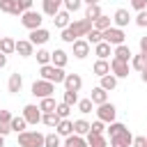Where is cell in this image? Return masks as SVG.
Instances as JSON below:
<instances>
[{
	"instance_id": "56",
	"label": "cell",
	"mask_w": 147,
	"mask_h": 147,
	"mask_svg": "<svg viewBox=\"0 0 147 147\" xmlns=\"http://www.w3.org/2000/svg\"><path fill=\"white\" fill-rule=\"evenodd\" d=\"M0 147H5V136H0Z\"/></svg>"
},
{
	"instance_id": "6",
	"label": "cell",
	"mask_w": 147,
	"mask_h": 147,
	"mask_svg": "<svg viewBox=\"0 0 147 147\" xmlns=\"http://www.w3.org/2000/svg\"><path fill=\"white\" fill-rule=\"evenodd\" d=\"M101 34H103V41H108L110 46H119V44H124V39H126L124 30H122V28H115V25H110V28L103 30Z\"/></svg>"
},
{
	"instance_id": "38",
	"label": "cell",
	"mask_w": 147,
	"mask_h": 147,
	"mask_svg": "<svg viewBox=\"0 0 147 147\" xmlns=\"http://www.w3.org/2000/svg\"><path fill=\"white\" fill-rule=\"evenodd\" d=\"M103 11H101V7L99 5H87V9H85V18H90V21H94V18H99Z\"/></svg>"
},
{
	"instance_id": "33",
	"label": "cell",
	"mask_w": 147,
	"mask_h": 147,
	"mask_svg": "<svg viewBox=\"0 0 147 147\" xmlns=\"http://www.w3.org/2000/svg\"><path fill=\"white\" fill-rule=\"evenodd\" d=\"M129 64L136 69V71H142L145 67H147V57L142 55V53H138V55H131V60H129Z\"/></svg>"
},
{
	"instance_id": "11",
	"label": "cell",
	"mask_w": 147,
	"mask_h": 147,
	"mask_svg": "<svg viewBox=\"0 0 147 147\" xmlns=\"http://www.w3.org/2000/svg\"><path fill=\"white\" fill-rule=\"evenodd\" d=\"M131 142H133V136H131L129 129H124V131H119L117 136L110 138V147H131Z\"/></svg>"
},
{
	"instance_id": "25",
	"label": "cell",
	"mask_w": 147,
	"mask_h": 147,
	"mask_svg": "<svg viewBox=\"0 0 147 147\" xmlns=\"http://www.w3.org/2000/svg\"><path fill=\"white\" fill-rule=\"evenodd\" d=\"M110 25H113V18H110V16H106V14H101L99 18H94V21H92V28H94V30H99V32L108 30Z\"/></svg>"
},
{
	"instance_id": "36",
	"label": "cell",
	"mask_w": 147,
	"mask_h": 147,
	"mask_svg": "<svg viewBox=\"0 0 147 147\" xmlns=\"http://www.w3.org/2000/svg\"><path fill=\"white\" fill-rule=\"evenodd\" d=\"M44 147H62V140L57 133H46L44 136Z\"/></svg>"
},
{
	"instance_id": "47",
	"label": "cell",
	"mask_w": 147,
	"mask_h": 147,
	"mask_svg": "<svg viewBox=\"0 0 147 147\" xmlns=\"http://www.w3.org/2000/svg\"><path fill=\"white\" fill-rule=\"evenodd\" d=\"M131 147H147V140H145V136H133V142H131Z\"/></svg>"
},
{
	"instance_id": "7",
	"label": "cell",
	"mask_w": 147,
	"mask_h": 147,
	"mask_svg": "<svg viewBox=\"0 0 147 147\" xmlns=\"http://www.w3.org/2000/svg\"><path fill=\"white\" fill-rule=\"evenodd\" d=\"M96 117H99L103 124H110V122H115V117H117V108L106 101V103H101V106L96 108Z\"/></svg>"
},
{
	"instance_id": "17",
	"label": "cell",
	"mask_w": 147,
	"mask_h": 147,
	"mask_svg": "<svg viewBox=\"0 0 147 147\" xmlns=\"http://www.w3.org/2000/svg\"><path fill=\"white\" fill-rule=\"evenodd\" d=\"M21 87H23V76L16 71V74H11L9 80H7V92H9V94H18Z\"/></svg>"
},
{
	"instance_id": "45",
	"label": "cell",
	"mask_w": 147,
	"mask_h": 147,
	"mask_svg": "<svg viewBox=\"0 0 147 147\" xmlns=\"http://www.w3.org/2000/svg\"><path fill=\"white\" fill-rule=\"evenodd\" d=\"M90 131H92V133H101V136H103V133H106V126H103V122H101V119H96V122H92V124H90Z\"/></svg>"
},
{
	"instance_id": "20",
	"label": "cell",
	"mask_w": 147,
	"mask_h": 147,
	"mask_svg": "<svg viewBox=\"0 0 147 147\" xmlns=\"http://www.w3.org/2000/svg\"><path fill=\"white\" fill-rule=\"evenodd\" d=\"M67 62H69V55L62 51V48H55V51H51V64H55V67H67Z\"/></svg>"
},
{
	"instance_id": "31",
	"label": "cell",
	"mask_w": 147,
	"mask_h": 147,
	"mask_svg": "<svg viewBox=\"0 0 147 147\" xmlns=\"http://www.w3.org/2000/svg\"><path fill=\"white\" fill-rule=\"evenodd\" d=\"M99 87H103L106 92H113L115 87H117V78L113 76V74H106V76H101V85Z\"/></svg>"
},
{
	"instance_id": "37",
	"label": "cell",
	"mask_w": 147,
	"mask_h": 147,
	"mask_svg": "<svg viewBox=\"0 0 147 147\" xmlns=\"http://www.w3.org/2000/svg\"><path fill=\"white\" fill-rule=\"evenodd\" d=\"M76 106H78V110H80L83 115H87V113H92V110H94V103H92V99H90V96H87V99H78V103H76Z\"/></svg>"
},
{
	"instance_id": "40",
	"label": "cell",
	"mask_w": 147,
	"mask_h": 147,
	"mask_svg": "<svg viewBox=\"0 0 147 147\" xmlns=\"http://www.w3.org/2000/svg\"><path fill=\"white\" fill-rule=\"evenodd\" d=\"M85 39L90 41V46H94V44H99V41H103V34H101L99 30H94V28H92V30H90V32L85 34Z\"/></svg>"
},
{
	"instance_id": "41",
	"label": "cell",
	"mask_w": 147,
	"mask_h": 147,
	"mask_svg": "<svg viewBox=\"0 0 147 147\" xmlns=\"http://www.w3.org/2000/svg\"><path fill=\"white\" fill-rule=\"evenodd\" d=\"M124 129H126V126H124L122 122H110V124H108V129H106V133L113 138V136H117V133H119V131H124Z\"/></svg>"
},
{
	"instance_id": "53",
	"label": "cell",
	"mask_w": 147,
	"mask_h": 147,
	"mask_svg": "<svg viewBox=\"0 0 147 147\" xmlns=\"http://www.w3.org/2000/svg\"><path fill=\"white\" fill-rule=\"evenodd\" d=\"M5 67H7V55L0 53V69H5Z\"/></svg>"
},
{
	"instance_id": "19",
	"label": "cell",
	"mask_w": 147,
	"mask_h": 147,
	"mask_svg": "<svg viewBox=\"0 0 147 147\" xmlns=\"http://www.w3.org/2000/svg\"><path fill=\"white\" fill-rule=\"evenodd\" d=\"M94 55H96L99 60H108V57L113 55V46H110L108 41H99V44H94Z\"/></svg>"
},
{
	"instance_id": "14",
	"label": "cell",
	"mask_w": 147,
	"mask_h": 147,
	"mask_svg": "<svg viewBox=\"0 0 147 147\" xmlns=\"http://www.w3.org/2000/svg\"><path fill=\"white\" fill-rule=\"evenodd\" d=\"M129 23H131V14H129V9L119 7V9L115 11V16H113V25H115V28H122V30H124V28H126Z\"/></svg>"
},
{
	"instance_id": "51",
	"label": "cell",
	"mask_w": 147,
	"mask_h": 147,
	"mask_svg": "<svg viewBox=\"0 0 147 147\" xmlns=\"http://www.w3.org/2000/svg\"><path fill=\"white\" fill-rule=\"evenodd\" d=\"M11 117H14V115H11L9 110H2V108H0V122H11Z\"/></svg>"
},
{
	"instance_id": "55",
	"label": "cell",
	"mask_w": 147,
	"mask_h": 147,
	"mask_svg": "<svg viewBox=\"0 0 147 147\" xmlns=\"http://www.w3.org/2000/svg\"><path fill=\"white\" fill-rule=\"evenodd\" d=\"M85 5H99V0H83Z\"/></svg>"
},
{
	"instance_id": "54",
	"label": "cell",
	"mask_w": 147,
	"mask_h": 147,
	"mask_svg": "<svg viewBox=\"0 0 147 147\" xmlns=\"http://www.w3.org/2000/svg\"><path fill=\"white\" fill-rule=\"evenodd\" d=\"M140 80H142V83H145V85H147V67H145V69H142V71H140Z\"/></svg>"
},
{
	"instance_id": "43",
	"label": "cell",
	"mask_w": 147,
	"mask_h": 147,
	"mask_svg": "<svg viewBox=\"0 0 147 147\" xmlns=\"http://www.w3.org/2000/svg\"><path fill=\"white\" fill-rule=\"evenodd\" d=\"M34 57H37V62H39V64H48V62H51V51H46V48H39Z\"/></svg>"
},
{
	"instance_id": "4",
	"label": "cell",
	"mask_w": 147,
	"mask_h": 147,
	"mask_svg": "<svg viewBox=\"0 0 147 147\" xmlns=\"http://www.w3.org/2000/svg\"><path fill=\"white\" fill-rule=\"evenodd\" d=\"M41 23H44L41 11L28 9V11H23V14H21V25H23V28H28V30H37V28H41Z\"/></svg>"
},
{
	"instance_id": "32",
	"label": "cell",
	"mask_w": 147,
	"mask_h": 147,
	"mask_svg": "<svg viewBox=\"0 0 147 147\" xmlns=\"http://www.w3.org/2000/svg\"><path fill=\"white\" fill-rule=\"evenodd\" d=\"M74 133L76 136H87L90 133V122L87 119H74Z\"/></svg>"
},
{
	"instance_id": "49",
	"label": "cell",
	"mask_w": 147,
	"mask_h": 147,
	"mask_svg": "<svg viewBox=\"0 0 147 147\" xmlns=\"http://www.w3.org/2000/svg\"><path fill=\"white\" fill-rule=\"evenodd\" d=\"M18 2V7H21V11H28V9H32V2L34 0H16Z\"/></svg>"
},
{
	"instance_id": "48",
	"label": "cell",
	"mask_w": 147,
	"mask_h": 147,
	"mask_svg": "<svg viewBox=\"0 0 147 147\" xmlns=\"http://www.w3.org/2000/svg\"><path fill=\"white\" fill-rule=\"evenodd\" d=\"M131 7H133L136 11H142V9L147 7V0H131Z\"/></svg>"
},
{
	"instance_id": "12",
	"label": "cell",
	"mask_w": 147,
	"mask_h": 147,
	"mask_svg": "<svg viewBox=\"0 0 147 147\" xmlns=\"http://www.w3.org/2000/svg\"><path fill=\"white\" fill-rule=\"evenodd\" d=\"M30 41H32V46H44L48 39H51V32L46 30V28H37V30H30V37H28Z\"/></svg>"
},
{
	"instance_id": "2",
	"label": "cell",
	"mask_w": 147,
	"mask_h": 147,
	"mask_svg": "<svg viewBox=\"0 0 147 147\" xmlns=\"http://www.w3.org/2000/svg\"><path fill=\"white\" fill-rule=\"evenodd\" d=\"M39 76H41L44 80H51V83H55V85H57V83H62V80H64V76H67V74H64V69H62V67H55V64H51V62H48V64H41V67H39Z\"/></svg>"
},
{
	"instance_id": "13",
	"label": "cell",
	"mask_w": 147,
	"mask_h": 147,
	"mask_svg": "<svg viewBox=\"0 0 147 147\" xmlns=\"http://www.w3.org/2000/svg\"><path fill=\"white\" fill-rule=\"evenodd\" d=\"M62 85H64V90H69V92H80L83 78H80V74H67L64 80H62Z\"/></svg>"
},
{
	"instance_id": "35",
	"label": "cell",
	"mask_w": 147,
	"mask_h": 147,
	"mask_svg": "<svg viewBox=\"0 0 147 147\" xmlns=\"http://www.w3.org/2000/svg\"><path fill=\"white\" fill-rule=\"evenodd\" d=\"M9 126H11V131H14V133H21V131H25V126H28V122L23 119V115H21V117L16 115V117H11V122H9Z\"/></svg>"
},
{
	"instance_id": "16",
	"label": "cell",
	"mask_w": 147,
	"mask_h": 147,
	"mask_svg": "<svg viewBox=\"0 0 147 147\" xmlns=\"http://www.w3.org/2000/svg\"><path fill=\"white\" fill-rule=\"evenodd\" d=\"M16 53H18L21 57H30V55H34V46H32V41H30V39H18V41H16Z\"/></svg>"
},
{
	"instance_id": "15",
	"label": "cell",
	"mask_w": 147,
	"mask_h": 147,
	"mask_svg": "<svg viewBox=\"0 0 147 147\" xmlns=\"http://www.w3.org/2000/svg\"><path fill=\"white\" fill-rule=\"evenodd\" d=\"M60 9H62V0H41V11H44L46 16L53 18Z\"/></svg>"
},
{
	"instance_id": "42",
	"label": "cell",
	"mask_w": 147,
	"mask_h": 147,
	"mask_svg": "<svg viewBox=\"0 0 147 147\" xmlns=\"http://www.w3.org/2000/svg\"><path fill=\"white\" fill-rule=\"evenodd\" d=\"M62 5H64V9L71 14V11H78V9L83 7V0H62Z\"/></svg>"
},
{
	"instance_id": "52",
	"label": "cell",
	"mask_w": 147,
	"mask_h": 147,
	"mask_svg": "<svg viewBox=\"0 0 147 147\" xmlns=\"http://www.w3.org/2000/svg\"><path fill=\"white\" fill-rule=\"evenodd\" d=\"M140 53L147 57V37H140Z\"/></svg>"
},
{
	"instance_id": "24",
	"label": "cell",
	"mask_w": 147,
	"mask_h": 147,
	"mask_svg": "<svg viewBox=\"0 0 147 147\" xmlns=\"http://www.w3.org/2000/svg\"><path fill=\"white\" fill-rule=\"evenodd\" d=\"M0 53H5V55L16 53V39H11V37H0Z\"/></svg>"
},
{
	"instance_id": "46",
	"label": "cell",
	"mask_w": 147,
	"mask_h": 147,
	"mask_svg": "<svg viewBox=\"0 0 147 147\" xmlns=\"http://www.w3.org/2000/svg\"><path fill=\"white\" fill-rule=\"evenodd\" d=\"M133 21H136V25H138V28H147V11H145V9H142V11H138V16H136Z\"/></svg>"
},
{
	"instance_id": "3",
	"label": "cell",
	"mask_w": 147,
	"mask_h": 147,
	"mask_svg": "<svg viewBox=\"0 0 147 147\" xmlns=\"http://www.w3.org/2000/svg\"><path fill=\"white\" fill-rule=\"evenodd\" d=\"M21 147H44V133L39 131H21L18 133Z\"/></svg>"
},
{
	"instance_id": "58",
	"label": "cell",
	"mask_w": 147,
	"mask_h": 147,
	"mask_svg": "<svg viewBox=\"0 0 147 147\" xmlns=\"http://www.w3.org/2000/svg\"><path fill=\"white\" fill-rule=\"evenodd\" d=\"M145 11H147V7H145Z\"/></svg>"
},
{
	"instance_id": "21",
	"label": "cell",
	"mask_w": 147,
	"mask_h": 147,
	"mask_svg": "<svg viewBox=\"0 0 147 147\" xmlns=\"http://www.w3.org/2000/svg\"><path fill=\"white\" fill-rule=\"evenodd\" d=\"M0 11H5V14H11V16H21V14H23L16 0H0Z\"/></svg>"
},
{
	"instance_id": "59",
	"label": "cell",
	"mask_w": 147,
	"mask_h": 147,
	"mask_svg": "<svg viewBox=\"0 0 147 147\" xmlns=\"http://www.w3.org/2000/svg\"><path fill=\"white\" fill-rule=\"evenodd\" d=\"M0 37H2V34H0Z\"/></svg>"
},
{
	"instance_id": "26",
	"label": "cell",
	"mask_w": 147,
	"mask_h": 147,
	"mask_svg": "<svg viewBox=\"0 0 147 147\" xmlns=\"http://www.w3.org/2000/svg\"><path fill=\"white\" fill-rule=\"evenodd\" d=\"M90 99H92V103H94V106H101V103H106V101H108V92H106L103 87H94V90H92V94H90Z\"/></svg>"
},
{
	"instance_id": "18",
	"label": "cell",
	"mask_w": 147,
	"mask_h": 147,
	"mask_svg": "<svg viewBox=\"0 0 147 147\" xmlns=\"http://www.w3.org/2000/svg\"><path fill=\"white\" fill-rule=\"evenodd\" d=\"M55 133H57L60 138H67V136H71V133H74V122H71L69 117L60 119V122H57V126H55Z\"/></svg>"
},
{
	"instance_id": "44",
	"label": "cell",
	"mask_w": 147,
	"mask_h": 147,
	"mask_svg": "<svg viewBox=\"0 0 147 147\" xmlns=\"http://www.w3.org/2000/svg\"><path fill=\"white\" fill-rule=\"evenodd\" d=\"M55 113L64 119V117H69V113H71V106H67V103H57L55 106Z\"/></svg>"
},
{
	"instance_id": "50",
	"label": "cell",
	"mask_w": 147,
	"mask_h": 147,
	"mask_svg": "<svg viewBox=\"0 0 147 147\" xmlns=\"http://www.w3.org/2000/svg\"><path fill=\"white\" fill-rule=\"evenodd\" d=\"M9 133H11L9 122H0V136H9Z\"/></svg>"
},
{
	"instance_id": "5",
	"label": "cell",
	"mask_w": 147,
	"mask_h": 147,
	"mask_svg": "<svg viewBox=\"0 0 147 147\" xmlns=\"http://www.w3.org/2000/svg\"><path fill=\"white\" fill-rule=\"evenodd\" d=\"M53 92H55V83H51V80L39 78V80H34V83H32V96H37V99L53 96Z\"/></svg>"
},
{
	"instance_id": "1",
	"label": "cell",
	"mask_w": 147,
	"mask_h": 147,
	"mask_svg": "<svg viewBox=\"0 0 147 147\" xmlns=\"http://www.w3.org/2000/svg\"><path fill=\"white\" fill-rule=\"evenodd\" d=\"M90 30H92V21H90V18H78V21H71V23L62 30L60 39H62V41H67V44H74L76 39L85 37Z\"/></svg>"
},
{
	"instance_id": "30",
	"label": "cell",
	"mask_w": 147,
	"mask_h": 147,
	"mask_svg": "<svg viewBox=\"0 0 147 147\" xmlns=\"http://www.w3.org/2000/svg\"><path fill=\"white\" fill-rule=\"evenodd\" d=\"M60 119H62V117H60L55 110H53V113H41V124H46V126H51V129H55Z\"/></svg>"
},
{
	"instance_id": "8",
	"label": "cell",
	"mask_w": 147,
	"mask_h": 147,
	"mask_svg": "<svg viewBox=\"0 0 147 147\" xmlns=\"http://www.w3.org/2000/svg\"><path fill=\"white\" fill-rule=\"evenodd\" d=\"M23 119H25L28 124H39V122H41V110H39V106L25 103V106H23Z\"/></svg>"
},
{
	"instance_id": "22",
	"label": "cell",
	"mask_w": 147,
	"mask_h": 147,
	"mask_svg": "<svg viewBox=\"0 0 147 147\" xmlns=\"http://www.w3.org/2000/svg\"><path fill=\"white\" fill-rule=\"evenodd\" d=\"M53 23H55V28H60V30H64L69 23H71V14L67 11V9H60L55 16H53Z\"/></svg>"
},
{
	"instance_id": "57",
	"label": "cell",
	"mask_w": 147,
	"mask_h": 147,
	"mask_svg": "<svg viewBox=\"0 0 147 147\" xmlns=\"http://www.w3.org/2000/svg\"><path fill=\"white\" fill-rule=\"evenodd\" d=\"M145 140H147V136H145Z\"/></svg>"
},
{
	"instance_id": "39",
	"label": "cell",
	"mask_w": 147,
	"mask_h": 147,
	"mask_svg": "<svg viewBox=\"0 0 147 147\" xmlns=\"http://www.w3.org/2000/svg\"><path fill=\"white\" fill-rule=\"evenodd\" d=\"M62 103H67V106H76L78 103V92H69V90H64V94H62Z\"/></svg>"
},
{
	"instance_id": "27",
	"label": "cell",
	"mask_w": 147,
	"mask_h": 147,
	"mask_svg": "<svg viewBox=\"0 0 147 147\" xmlns=\"http://www.w3.org/2000/svg\"><path fill=\"white\" fill-rule=\"evenodd\" d=\"M92 71H94V76H106V74H110V62L108 60H96L94 62V67H92Z\"/></svg>"
},
{
	"instance_id": "28",
	"label": "cell",
	"mask_w": 147,
	"mask_h": 147,
	"mask_svg": "<svg viewBox=\"0 0 147 147\" xmlns=\"http://www.w3.org/2000/svg\"><path fill=\"white\" fill-rule=\"evenodd\" d=\"M85 140H87V147H106V138L101 136V133H87L85 136Z\"/></svg>"
},
{
	"instance_id": "34",
	"label": "cell",
	"mask_w": 147,
	"mask_h": 147,
	"mask_svg": "<svg viewBox=\"0 0 147 147\" xmlns=\"http://www.w3.org/2000/svg\"><path fill=\"white\" fill-rule=\"evenodd\" d=\"M55 106H57V103H55L53 96H44V99H39V110H41V113H53Z\"/></svg>"
},
{
	"instance_id": "23",
	"label": "cell",
	"mask_w": 147,
	"mask_h": 147,
	"mask_svg": "<svg viewBox=\"0 0 147 147\" xmlns=\"http://www.w3.org/2000/svg\"><path fill=\"white\" fill-rule=\"evenodd\" d=\"M113 55H115L117 60H122V62H129L133 53H131V48H129L126 44H119V46H115V48H113Z\"/></svg>"
},
{
	"instance_id": "29",
	"label": "cell",
	"mask_w": 147,
	"mask_h": 147,
	"mask_svg": "<svg viewBox=\"0 0 147 147\" xmlns=\"http://www.w3.org/2000/svg\"><path fill=\"white\" fill-rule=\"evenodd\" d=\"M62 147H87V140H85L83 136L71 133V136H67V140H64V145H62Z\"/></svg>"
},
{
	"instance_id": "10",
	"label": "cell",
	"mask_w": 147,
	"mask_h": 147,
	"mask_svg": "<svg viewBox=\"0 0 147 147\" xmlns=\"http://www.w3.org/2000/svg\"><path fill=\"white\" fill-rule=\"evenodd\" d=\"M110 74L119 80V78H126L129 76V62H122V60H117V57H113L110 60Z\"/></svg>"
},
{
	"instance_id": "9",
	"label": "cell",
	"mask_w": 147,
	"mask_h": 147,
	"mask_svg": "<svg viewBox=\"0 0 147 147\" xmlns=\"http://www.w3.org/2000/svg\"><path fill=\"white\" fill-rule=\"evenodd\" d=\"M71 46H74V57H76V60H85V57L90 55V48H92V46H90V41H87L85 37L76 39Z\"/></svg>"
}]
</instances>
